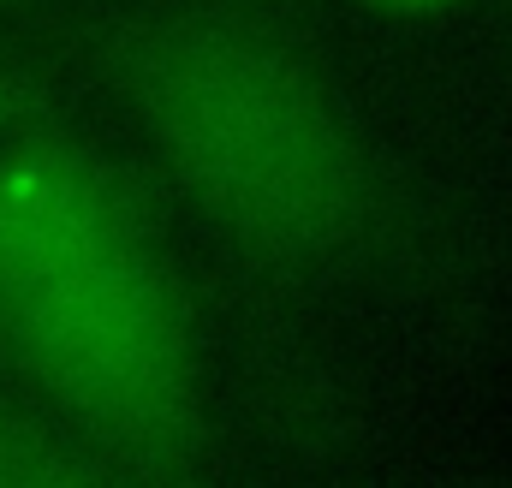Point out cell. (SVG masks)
<instances>
[{"instance_id":"cell-1","label":"cell","mask_w":512,"mask_h":488,"mask_svg":"<svg viewBox=\"0 0 512 488\" xmlns=\"http://www.w3.org/2000/svg\"><path fill=\"white\" fill-rule=\"evenodd\" d=\"M96 72L173 191L262 268L328 274L399 239L382 149L274 12L167 0L96 36Z\"/></svg>"},{"instance_id":"cell-2","label":"cell","mask_w":512,"mask_h":488,"mask_svg":"<svg viewBox=\"0 0 512 488\" xmlns=\"http://www.w3.org/2000/svg\"><path fill=\"white\" fill-rule=\"evenodd\" d=\"M0 352L120 483H191L215 423L197 304L155 239H126L0 304Z\"/></svg>"},{"instance_id":"cell-3","label":"cell","mask_w":512,"mask_h":488,"mask_svg":"<svg viewBox=\"0 0 512 488\" xmlns=\"http://www.w3.org/2000/svg\"><path fill=\"white\" fill-rule=\"evenodd\" d=\"M143 233V197L102 149L66 131L0 143V304Z\"/></svg>"},{"instance_id":"cell-4","label":"cell","mask_w":512,"mask_h":488,"mask_svg":"<svg viewBox=\"0 0 512 488\" xmlns=\"http://www.w3.org/2000/svg\"><path fill=\"white\" fill-rule=\"evenodd\" d=\"M120 483L114 465L24 381L0 375V488H78Z\"/></svg>"},{"instance_id":"cell-5","label":"cell","mask_w":512,"mask_h":488,"mask_svg":"<svg viewBox=\"0 0 512 488\" xmlns=\"http://www.w3.org/2000/svg\"><path fill=\"white\" fill-rule=\"evenodd\" d=\"M24 114H30V90L0 66V137H6L12 125H24Z\"/></svg>"},{"instance_id":"cell-6","label":"cell","mask_w":512,"mask_h":488,"mask_svg":"<svg viewBox=\"0 0 512 488\" xmlns=\"http://www.w3.org/2000/svg\"><path fill=\"white\" fill-rule=\"evenodd\" d=\"M376 12H393V18H441V12H459L465 0H370Z\"/></svg>"}]
</instances>
